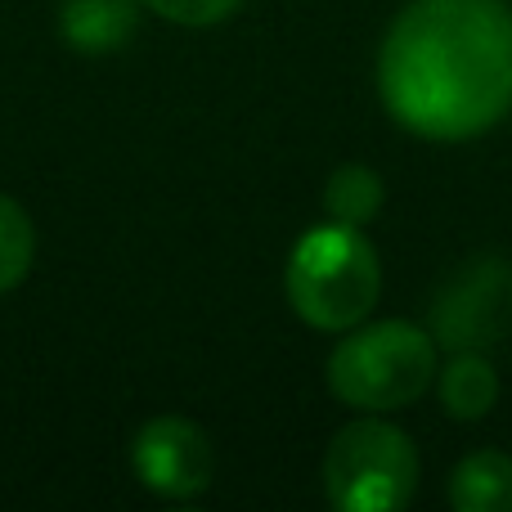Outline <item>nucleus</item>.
<instances>
[{
	"mask_svg": "<svg viewBox=\"0 0 512 512\" xmlns=\"http://www.w3.org/2000/svg\"><path fill=\"white\" fill-rule=\"evenodd\" d=\"M387 113L423 140H472L512 108L504 0H409L378 54Z\"/></svg>",
	"mask_w": 512,
	"mask_h": 512,
	"instance_id": "f257e3e1",
	"label": "nucleus"
},
{
	"mask_svg": "<svg viewBox=\"0 0 512 512\" xmlns=\"http://www.w3.org/2000/svg\"><path fill=\"white\" fill-rule=\"evenodd\" d=\"M288 301L310 328L319 333H346L364 324L378 306L382 265L373 243L360 234V225L328 221L301 234L283 270Z\"/></svg>",
	"mask_w": 512,
	"mask_h": 512,
	"instance_id": "f03ea898",
	"label": "nucleus"
},
{
	"mask_svg": "<svg viewBox=\"0 0 512 512\" xmlns=\"http://www.w3.org/2000/svg\"><path fill=\"white\" fill-rule=\"evenodd\" d=\"M140 27V5L135 0H63L59 32L72 50L81 54H113Z\"/></svg>",
	"mask_w": 512,
	"mask_h": 512,
	"instance_id": "0eeeda50",
	"label": "nucleus"
},
{
	"mask_svg": "<svg viewBox=\"0 0 512 512\" xmlns=\"http://www.w3.org/2000/svg\"><path fill=\"white\" fill-rule=\"evenodd\" d=\"M131 468L144 490L162 499H194L212 486L216 454L212 436L176 414L149 418L131 441Z\"/></svg>",
	"mask_w": 512,
	"mask_h": 512,
	"instance_id": "423d86ee",
	"label": "nucleus"
},
{
	"mask_svg": "<svg viewBox=\"0 0 512 512\" xmlns=\"http://www.w3.org/2000/svg\"><path fill=\"white\" fill-rule=\"evenodd\" d=\"M436 378V337L405 319L355 324L328 355V391L360 414L405 409Z\"/></svg>",
	"mask_w": 512,
	"mask_h": 512,
	"instance_id": "7ed1b4c3",
	"label": "nucleus"
},
{
	"mask_svg": "<svg viewBox=\"0 0 512 512\" xmlns=\"http://www.w3.org/2000/svg\"><path fill=\"white\" fill-rule=\"evenodd\" d=\"M158 18L167 23H180V27H212V23H225L243 0H144Z\"/></svg>",
	"mask_w": 512,
	"mask_h": 512,
	"instance_id": "f8f14e48",
	"label": "nucleus"
},
{
	"mask_svg": "<svg viewBox=\"0 0 512 512\" xmlns=\"http://www.w3.org/2000/svg\"><path fill=\"white\" fill-rule=\"evenodd\" d=\"M512 328V270L495 256L468 261L432 301V337L445 351H481Z\"/></svg>",
	"mask_w": 512,
	"mask_h": 512,
	"instance_id": "39448f33",
	"label": "nucleus"
},
{
	"mask_svg": "<svg viewBox=\"0 0 512 512\" xmlns=\"http://www.w3.org/2000/svg\"><path fill=\"white\" fill-rule=\"evenodd\" d=\"M36 261V230L32 216L0 194V292H14L32 274Z\"/></svg>",
	"mask_w": 512,
	"mask_h": 512,
	"instance_id": "9b49d317",
	"label": "nucleus"
},
{
	"mask_svg": "<svg viewBox=\"0 0 512 512\" xmlns=\"http://www.w3.org/2000/svg\"><path fill=\"white\" fill-rule=\"evenodd\" d=\"M499 400V378L490 369V360L481 351H454V360L441 373V405L450 418L472 423L486 418Z\"/></svg>",
	"mask_w": 512,
	"mask_h": 512,
	"instance_id": "1a4fd4ad",
	"label": "nucleus"
},
{
	"mask_svg": "<svg viewBox=\"0 0 512 512\" xmlns=\"http://www.w3.org/2000/svg\"><path fill=\"white\" fill-rule=\"evenodd\" d=\"M450 504L459 512H512V454H468L450 477Z\"/></svg>",
	"mask_w": 512,
	"mask_h": 512,
	"instance_id": "6e6552de",
	"label": "nucleus"
},
{
	"mask_svg": "<svg viewBox=\"0 0 512 512\" xmlns=\"http://www.w3.org/2000/svg\"><path fill=\"white\" fill-rule=\"evenodd\" d=\"M418 490V450L382 418L346 423L324 454V495L337 512H396Z\"/></svg>",
	"mask_w": 512,
	"mask_h": 512,
	"instance_id": "20e7f679",
	"label": "nucleus"
},
{
	"mask_svg": "<svg viewBox=\"0 0 512 512\" xmlns=\"http://www.w3.org/2000/svg\"><path fill=\"white\" fill-rule=\"evenodd\" d=\"M382 207V176L360 162H346L328 176L324 185V212L328 221H342V225H364L373 221Z\"/></svg>",
	"mask_w": 512,
	"mask_h": 512,
	"instance_id": "9d476101",
	"label": "nucleus"
}]
</instances>
